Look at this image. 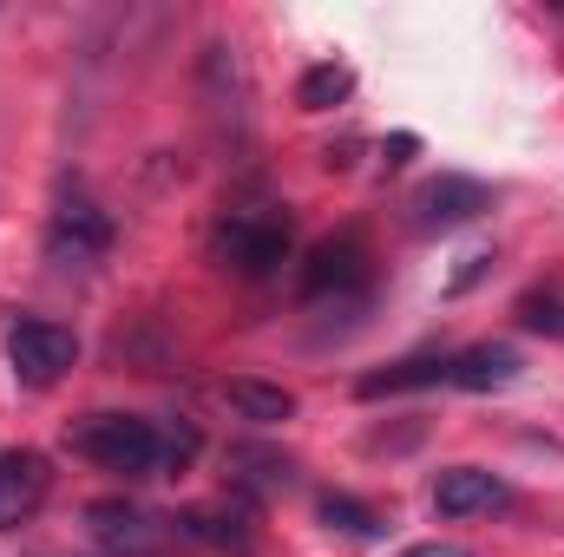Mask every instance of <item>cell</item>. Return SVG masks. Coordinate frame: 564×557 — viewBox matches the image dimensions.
Returning a JSON list of instances; mask_svg holds the SVG:
<instances>
[{
  "label": "cell",
  "mask_w": 564,
  "mask_h": 557,
  "mask_svg": "<svg viewBox=\"0 0 564 557\" xmlns=\"http://www.w3.org/2000/svg\"><path fill=\"white\" fill-rule=\"evenodd\" d=\"M295 250V223L282 204H250V210H224L217 230H210V256L243 282L276 276Z\"/></svg>",
  "instance_id": "1"
},
{
  "label": "cell",
  "mask_w": 564,
  "mask_h": 557,
  "mask_svg": "<svg viewBox=\"0 0 564 557\" xmlns=\"http://www.w3.org/2000/svg\"><path fill=\"white\" fill-rule=\"evenodd\" d=\"M66 446L106 472H126V479H158L164 472V426L139 414H86L73 419Z\"/></svg>",
  "instance_id": "2"
},
{
  "label": "cell",
  "mask_w": 564,
  "mask_h": 557,
  "mask_svg": "<svg viewBox=\"0 0 564 557\" xmlns=\"http://www.w3.org/2000/svg\"><path fill=\"white\" fill-rule=\"evenodd\" d=\"M368 282H375L368 237L341 230V237H328V243L308 250V263H302V302H355V295H368Z\"/></svg>",
  "instance_id": "3"
},
{
  "label": "cell",
  "mask_w": 564,
  "mask_h": 557,
  "mask_svg": "<svg viewBox=\"0 0 564 557\" xmlns=\"http://www.w3.org/2000/svg\"><path fill=\"white\" fill-rule=\"evenodd\" d=\"M177 538H191V545H204V551H217V557H257V551H263L257 505H250V499H237V492H224V499H210V505L177 512Z\"/></svg>",
  "instance_id": "4"
},
{
  "label": "cell",
  "mask_w": 564,
  "mask_h": 557,
  "mask_svg": "<svg viewBox=\"0 0 564 557\" xmlns=\"http://www.w3.org/2000/svg\"><path fill=\"white\" fill-rule=\"evenodd\" d=\"M46 256L59 263V270H93V263H106L112 256V217L93 204V197H59V210H53V223H46Z\"/></svg>",
  "instance_id": "5"
},
{
  "label": "cell",
  "mask_w": 564,
  "mask_h": 557,
  "mask_svg": "<svg viewBox=\"0 0 564 557\" xmlns=\"http://www.w3.org/2000/svg\"><path fill=\"white\" fill-rule=\"evenodd\" d=\"M86 525H93L99 551H112V557H158L177 538V518H158V512L132 505V499H93Z\"/></svg>",
  "instance_id": "6"
},
{
  "label": "cell",
  "mask_w": 564,
  "mask_h": 557,
  "mask_svg": "<svg viewBox=\"0 0 564 557\" xmlns=\"http://www.w3.org/2000/svg\"><path fill=\"white\" fill-rule=\"evenodd\" d=\"M7 361H13V381H20V387H53V381L79 361V341H73V328H59V321H20V328L7 335Z\"/></svg>",
  "instance_id": "7"
},
{
  "label": "cell",
  "mask_w": 564,
  "mask_h": 557,
  "mask_svg": "<svg viewBox=\"0 0 564 557\" xmlns=\"http://www.w3.org/2000/svg\"><path fill=\"white\" fill-rule=\"evenodd\" d=\"M204 99H210L217 132H230L237 144L250 139V79H243V59H237L230 40L204 46Z\"/></svg>",
  "instance_id": "8"
},
{
  "label": "cell",
  "mask_w": 564,
  "mask_h": 557,
  "mask_svg": "<svg viewBox=\"0 0 564 557\" xmlns=\"http://www.w3.org/2000/svg\"><path fill=\"white\" fill-rule=\"evenodd\" d=\"M414 230L433 237V230H459V223H473L479 210H492V190L479 184V177H459V171H446V177H426L421 190H414Z\"/></svg>",
  "instance_id": "9"
},
{
  "label": "cell",
  "mask_w": 564,
  "mask_h": 557,
  "mask_svg": "<svg viewBox=\"0 0 564 557\" xmlns=\"http://www.w3.org/2000/svg\"><path fill=\"white\" fill-rule=\"evenodd\" d=\"M46 492H53L46 452H33V446L0 452V532H20V525L46 505Z\"/></svg>",
  "instance_id": "10"
},
{
  "label": "cell",
  "mask_w": 564,
  "mask_h": 557,
  "mask_svg": "<svg viewBox=\"0 0 564 557\" xmlns=\"http://www.w3.org/2000/svg\"><path fill=\"white\" fill-rule=\"evenodd\" d=\"M512 505V485L486 466H446L433 479V512L440 518H486V512H506Z\"/></svg>",
  "instance_id": "11"
},
{
  "label": "cell",
  "mask_w": 564,
  "mask_h": 557,
  "mask_svg": "<svg viewBox=\"0 0 564 557\" xmlns=\"http://www.w3.org/2000/svg\"><path fill=\"white\" fill-rule=\"evenodd\" d=\"M519 374H525V361L506 341H473V348L446 354V387H459V394H492V387H512Z\"/></svg>",
  "instance_id": "12"
},
{
  "label": "cell",
  "mask_w": 564,
  "mask_h": 557,
  "mask_svg": "<svg viewBox=\"0 0 564 557\" xmlns=\"http://www.w3.org/2000/svg\"><path fill=\"white\" fill-rule=\"evenodd\" d=\"M289 485H295V459H282L270 446H230V492L237 499L263 505V499H276Z\"/></svg>",
  "instance_id": "13"
},
{
  "label": "cell",
  "mask_w": 564,
  "mask_h": 557,
  "mask_svg": "<svg viewBox=\"0 0 564 557\" xmlns=\"http://www.w3.org/2000/svg\"><path fill=\"white\" fill-rule=\"evenodd\" d=\"M421 387H446V354H408L381 374H361L355 394L361 401H388V394H421Z\"/></svg>",
  "instance_id": "14"
},
{
  "label": "cell",
  "mask_w": 564,
  "mask_h": 557,
  "mask_svg": "<svg viewBox=\"0 0 564 557\" xmlns=\"http://www.w3.org/2000/svg\"><path fill=\"white\" fill-rule=\"evenodd\" d=\"M224 407L250 426H282V419H295V394L270 387V381H224Z\"/></svg>",
  "instance_id": "15"
},
{
  "label": "cell",
  "mask_w": 564,
  "mask_h": 557,
  "mask_svg": "<svg viewBox=\"0 0 564 557\" xmlns=\"http://www.w3.org/2000/svg\"><path fill=\"white\" fill-rule=\"evenodd\" d=\"M348 92H355V73L335 66V59H322V66H308V73L295 79V106H302V112H335Z\"/></svg>",
  "instance_id": "16"
},
{
  "label": "cell",
  "mask_w": 564,
  "mask_h": 557,
  "mask_svg": "<svg viewBox=\"0 0 564 557\" xmlns=\"http://www.w3.org/2000/svg\"><path fill=\"white\" fill-rule=\"evenodd\" d=\"M322 525H328V532H348V538H381V532H388L381 512L361 505L355 492H322Z\"/></svg>",
  "instance_id": "17"
},
{
  "label": "cell",
  "mask_w": 564,
  "mask_h": 557,
  "mask_svg": "<svg viewBox=\"0 0 564 557\" xmlns=\"http://www.w3.org/2000/svg\"><path fill=\"white\" fill-rule=\"evenodd\" d=\"M519 321H525L532 335L564 341V295H525V302H519Z\"/></svg>",
  "instance_id": "18"
},
{
  "label": "cell",
  "mask_w": 564,
  "mask_h": 557,
  "mask_svg": "<svg viewBox=\"0 0 564 557\" xmlns=\"http://www.w3.org/2000/svg\"><path fill=\"white\" fill-rule=\"evenodd\" d=\"M394 557H473V551L453 545V538H426V545H408V551H394Z\"/></svg>",
  "instance_id": "19"
},
{
  "label": "cell",
  "mask_w": 564,
  "mask_h": 557,
  "mask_svg": "<svg viewBox=\"0 0 564 557\" xmlns=\"http://www.w3.org/2000/svg\"><path fill=\"white\" fill-rule=\"evenodd\" d=\"M414 151H421V139H414V132H401V139L388 144V164H408Z\"/></svg>",
  "instance_id": "20"
}]
</instances>
